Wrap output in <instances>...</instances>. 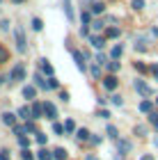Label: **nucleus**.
Here are the masks:
<instances>
[{"instance_id": "nucleus-9", "label": "nucleus", "mask_w": 158, "mask_h": 160, "mask_svg": "<svg viewBox=\"0 0 158 160\" xmlns=\"http://www.w3.org/2000/svg\"><path fill=\"white\" fill-rule=\"evenodd\" d=\"M16 114H18L21 119H25V121H34V119H32V110H30V108H28V105L18 108V112H16Z\"/></svg>"}, {"instance_id": "nucleus-16", "label": "nucleus", "mask_w": 158, "mask_h": 160, "mask_svg": "<svg viewBox=\"0 0 158 160\" xmlns=\"http://www.w3.org/2000/svg\"><path fill=\"white\" fill-rule=\"evenodd\" d=\"M23 96H25L28 101H32L34 96H37V89H34L32 85H25V87H23Z\"/></svg>"}, {"instance_id": "nucleus-12", "label": "nucleus", "mask_w": 158, "mask_h": 160, "mask_svg": "<svg viewBox=\"0 0 158 160\" xmlns=\"http://www.w3.org/2000/svg\"><path fill=\"white\" fill-rule=\"evenodd\" d=\"M140 112H145V114L154 112V101H151V98H145V101L140 103Z\"/></svg>"}, {"instance_id": "nucleus-46", "label": "nucleus", "mask_w": 158, "mask_h": 160, "mask_svg": "<svg viewBox=\"0 0 158 160\" xmlns=\"http://www.w3.org/2000/svg\"><path fill=\"white\" fill-rule=\"evenodd\" d=\"M149 69H151V73H154V76H156V80H158V64L154 62V64H151V67H149Z\"/></svg>"}, {"instance_id": "nucleus-31", "label": "nucleus", "mask_w": 158, "mask_h": 160, "mask_svg": "<svg viewBox=\"0 0 158 160\" xmlns=\"http://www.w3.org/2000/svg\"><path fill=\"white\" fill-rule=\"evenodd\" d=\"M21 158H23V160H34V156H32L30 149H23V151H21Z\"/></svg>"}, {"instance_id": "nucleus-55", "label": "nucleus", "mask_w": 158, "mask_h": 160, "mask_svg": "<svg viewBox=\"0 0 158 160\" xmlns=\"http://www.w3.org/2000/svg\"><path fill=\"white\" fill-rule=\"evenodd\" d=\"M3 80H5V78H0V85H3Z\"/></svg>"}, {"instance_id": "nucleus-24", "label": "nucleus", "mask_w": 158, "mask_h": 160, "mask_svg": "<svg viewBox=\"0 0 158 160\" xmlns=\"http://www.w3.org/2000/svg\"><path fill=\"white\" fill-rule=\"evenodd\" d=\"M103 12H105L103 2H94V5H92V14H103Z\"/></svg>"}, {"instance_id": "nucleus-2", "label": "nucleus", "mask_w": 158, "mask_h": 160, "mask_svg": "<svg viewBox=\"0 0 158 160\" xmlns=\"http://www.w3.org/2000/svg\"><path fill=\"white\" fill-rule=\"evenodd\" d=\"M133 87H135V92H138V94H142L145 98H149V96L154 94V89H151V87H149V85L145 82V80H140V78L133 82Z\"/></svg>"}, {"instance_id": "nucleus-33", "label": "nucleus", "mask_w": 158, "mask_h": 160, "mask_svg": "<svg viewBox=\"0 0 158 160\" xmlns=\"http://www.w3.org/2000/svg\"><path fill=\"white\" fill-rule=\"evenodd\" d=\"M64 128H67V133H76V123L71 121V119H69V121H64Z\"/></svg>"}, {"instance_id": "nucleus-35", "label": "nucleus", "mask_w": 158, "mask_h": 160, "mask_svg": "<svg viewBox=\"0 0 158 160\" xmlns=\"http://www.w3.org/2000/svg\"><path fill=\"white\" fill-rule=\"evenodd\" d=\"M96 62H99V64H101V67H103V64H108L110 60H108V57H105L103 53H96Z\"/></svg>"}, {"instance_id": "nucleus-6", "label": "nucleus", "mask_w": 158, "mask_h": 160, "mask_svg": "<svg viewBox=\"0 0 158 160\" xmlns=\"http://www.w3.org/2000/svg\"><path fill=\"white\" fill-rule=\"evenodd\" d=\"M117 85H119V80L115 78V73H110V76L103 78V87H105L108 92H115V89H117Z\"/></svg>"}, {"instance_id": "nucleus-22", "label": "nucleus", "mask_w": 158, "mask_h": 160, "mask_svg": "<svg viewBox=\"0 0 158 160\" xmlns=\"http://www.w3.org/2000/svg\"><path fill=\"white\" fill-rule=\"evenodd\" d=\"M92 78H94V80H99V78H101V64H99V62H94V64H92Z\"/></svg>"}, {"instance_id": "nucleus-49", "label": "nucleus", "mask_w": 158, "mask_h": 160, "mask_svg": "<svg viewBox=\"0 0 158 160\" xmlns=\"http://www.w3.org/2000/svg\"><path fill=\"white\" fill-rule=\"evenodd\" d=\"M89 142H92V144H101V137H99V135H94V137H92Z\"/></svg>"}, {"instance_id": "nucleus-26", "label": "nucleus", "mask_w": 158, "mask_h": 160, "mask_svg": "<svg viewBox=\"0 0 158 160\" xmlns=\"http://www.w3.org/2000/svg\"><path fill=\"white\" fill-rule=\"evenodd\" d=\"M32 30H37V32H39V30H44V21L34 16V18H32Z\"/></svg>"}, {"instance_id": "nucleus-42", "label": "nucleus", "mask_w": 158, "mask_h": 160, "mask_svg": "<svg viewBox=\"0 0 158 160\" xmlns=\"http://www.w3.org/2000/svg\"><path fill=\"white\" fill-rule=\"evenodd\" d=\"M149 121H151V123L158 121V112H156V110H154V112H149Z\"/></svg>"}, {"instance_id": "nucleus-14", "label": "nucleus", "mask_w": 158, "mask_h": 160, "mask_svg": "<svg viewBox=\"0 0 158 160\" xmlns=\"http://www.w3.org/2000/svg\"><path fill=\"white\" fill-rule=\"evenodd\" d=\"M76 137H78L80 142H89V140H92V135H89L87 128H78V130H76Z\"/></svg>"}, {"instance_id": "nucleus-10", "label": "nucleus", "mask_w": 158, "mask_h": 160, "mask_svg": "<svg viewBox=\"0 0 158 160\" xmlns=\"http://www.w3.org/2000/svg\"><path fill=\"white\" fill-rule=\"evenodd\" d=\"M62 7H64V14H67L69 23H74V7H71V0H62Z\"/></svg>"}, {"instance_id": "nucleus-7", "label": "nucleus", "mask_w": 158, "mask_h": 160, "mask_svg": "<svg viewBox=\"0 0 158 160\" xmlns=\"http://www.w3.org/2000/svg\"><path fill=\"white\" fill-rule=\"evenodd\" d=\"M133 149V144H131V140H119L117 142V153H121V156H126L128 151Z\"/></svg>"}, {"instance_id": "nucleus-18", "label": "nucleus", "mask_w": 158, "mask_h": 160, "mask_svg": "<svg viewBox=\"0 0 158 160\" xmlns=\"http://www.w3.org/2000/svg\"><path fill=\"white\" fill-rule=\"evenodd\" d=\"M105 37H108V39H117V37H119V28H115V25L105 28Z\"/></svg>"}, {"instance_id": "nucleus-50", "label": "nucleus", "mask_w": 158, "mask_h": 160, "mask_svg": "<svg viewBox=\"0 0 158 160\" xmlns=\"http://www.w3.org/2000/svg\"><path fill=\"white\" fill-rule=\"evenodd\" d=\"M140 160H154V156H151V153H147V156H142Z\"/></svg>"}, {"instance_id": "nucleus-53", "label": "nucleus", "mask_w": 158, "mask_h": 160, "mask_svg": "<svg viewBox=\"0 0 158 160\" xmlns=\"http://www.w3.org/2000/svg\"><path fill=\"white\" fill-rule=\"evenodd\" d=\"M12 2H16V5H18V2H23V0H12Z\"/></svg>"}, {"instance_id": "nucleus-36", "label": "nucleus", "mask_w": 158, "mask_h": 160, "mask_svg": "<svg viewBox=\"0 0 158 160\" xmlns=\"http://www.w3.org/2000/svg\"><path fill=\"white\" fill-rule=\"evenodd\" d=\"M131 7H133V9H145V0H133Z\"/></svg>"}, {"instance_id": "nucleus-25", "label": "nucleus", "mask_w": 158, "mask_h": 160, "mask_svg": "<svg viewBox=\"0 0 158 160\" xmlns=\"http://www.w3.org/2000/svg\"><path fill=\"white\" fill-rule=\"evenodd\" d=\"M23 126H25V133H34V135H37V123H34V121H25Z\"/></svg>"}, {"instance_id": "nucleus-39", "label": "nucleus", "mask_w": 158, "mask_h": 160, "mask_svg": "<svg viewBox=\"0 0 158 160\" xmlns=\"http://www.w3.org/2000/svg\"><path fill=\"white\" fill-rule=\"evenodd\" d=\"M3 62H7V50H5V46H0V64Z\"/></svg>"}, {"instance_id": "nucleus-47", "label": "nucleus", "mask_w": 158, "mask_h": 160, "mask_svg": "<svg viewBox=\"0 0 158 160\" xmlns=\"http://www.w3.org/2000/svg\"><path fill=\"white\" fill-rule=\"evenodd\" d=\"M0 28H3V30H9V21H7V18H5V21H3V23H0Z\"/></svg>"}, {"instance_id": "nucleus-13", "label": "nucleus", "mask_w": 158, "mask_h": 160, "mask_svg": "<svg viewBox=\"0 0 158 160\" xmlns=\"http://www.w3.org/2000/svg\"><path fill=\"white\" fill-rule=\"evenodd\" d=\"M16 117H18V114L5 112V114H3V123H5V126H16Z\"/></svg>"}, {"instance_id": "nucleus-19", "label": "nucleus", "mask_w": 158, "mask_h": 160, "mask_svg": "<svg viewBox=\"0 0 158 160\" xmlns=\"http://www.w3.org/2000/svg\"><path fill=\"white\" fill-rule=\"evenodd\" d=\"M41 71H44V73L51 78V76H53V64L48 62V60H41Z\"/></svg>"}, {"instance_id": "nucleus-20", "label": "nucleus", "mask_w": 158, "mask_h": 160, "mask_svg": "<svg viewBox=\"0 0 158 160\" xmlns=\"http://www.w3.org/2000/svg\"><path fill=\"white\" fill-rule=\"evenodd\" d=\"M53 158H55V160H67V149L57 147V149L53 151Z\"/></svg>"}, {"instance_id": "nucleus-56", "label": "nucleus", "mask_w": 158, "mask_h": 160, "mask_svg": "<svg viewBox=\"0 0 158 160\" xmlns=\"http://www.w3.org/2000/svg\"><path fill=\"white\" fill-rule=\"evenodd\" d=\"M156 103H158V96H156Z\"/></svg>"}, {"instance_id": "nucleus-45", "label": "nucleus", "mask_w": 158, "mask_h": 160, "mask_svg": "<svg viewBox=\"0 0 158 160\" xmlns=\"http://www.w3.org/2000/svg\"><path fill=\"white\" fill-rule=\"evenodd\" d=\"M0 160H9V151H7V149L0 151Z\"/></svg>"}, {"instance_id": "nucleus-32", "label": "nucleus", "mask_w": 158, "mask_h": 160, "mask_svg": "<svg viewBox=\"0 0 158 160\" xmlns=\"http://www.w3.org/2000/svg\"><path fill=\"white\" fill-rule=\"evenodd\" d=\"M18 144H21V149H30V140H28V137H23V135L18 137Z\"/></svg>"}, {"instance_id": "nucleus-54", "label": "nucleus", "mask_w": 158, "mask_h": 160, "mask_svg": "<svg viewBox=\"0 0 158 160\" xmlns=\"http://www.w3.org/2000/svg\"><path fill=\"white\" fill-rule=\"evenodd\" d=\"M154 126H156V130H158V121H156V123H154Z\"/></svg>"}, {"instance_id": "nucleus-43", "label": "nucleus", "mask_w": 158, "mask_h": 160, "mask_svg": "<svg viewBox=\"0 0 158 160\" xmlns=\"http://www.w3.org/2000/svg\"><path fill=\"white\" fill-rule=\"evenodd\" d=\"M135 69H138L140 73H145V71H147V67H145V64H142V62H135Z\"/></svg>"}, {"instance_id": "nucleus-38", "label": "nucleus", "mask_w": 158, "mask_h": 160, "mask_svg": "<svg viewBox=\"0 0 158 160\" xmlns=\"http://www.w3.org/2000/svg\"><path fill=\"white\" fill-rule=\"evenodd\" d=\"M37 144L39 147H46V135L44 133H37Z\"/></svg>"}, {"instance_id": "nucleus-51", "label": "nucleus", "mask_w": 158, "mask_h": 160, "mask_svg": "<svg viewBox=\"0 0 158 160\" xmlns=\"http://www.w3.org/2000/svg\"><path fill=\"white\" fill-rule=\"evenodd\" d=\"M151 32H154V37H158V28H156V25L151 28Z\"/></svg>"}, {"instance_id": "nucleus-3", "label": "nucleus", "mask_w": 158, "mask_h": 160, "mask_svg": "<svg viewBox=\"0 0 158 160\" xmlns=\"http://www.w3.org/2000/svg\"><path fill=\"white\" fill-rule=\"evenodd\" d=\"M9 80H16V82H18V80H25V67H23L21 62L12 67V71H9Z\"/></svg>"}, {"instance_id": "nucleus-30", "label": "nucleus", "mask_w": 158, "mask_h": 160, "mask_svg": "<svg viewBox=\"0 0 158 160\" xmlns=\"http://www.w3.org/2000/svg\"><path fill=\"white\" fill-rule=\"evenodd\" d=\"M89 18H92V12H83V14H80V23H83V25H87Z\"/></svg>"}, {"instance_id": "nucleus-11", "label": "nucleus", "mask_w": 158, "mask_h": 160, "mask_svg": "<svg viewBox=\"0 0 158 160\" xmlns=\"http://www.w3.org/2000/svg\"><path fill=\"white\" fill-rule=\"evenodd\" d=\"M105 39H108V37H89V43H92V46H94L96 50H103Z\"/></svg>"}, {"instance_id": "nucleus-40", "label": "nucleus", "mask_w": 158, "mask_h": 160, "mask_svg": "<svg viewBox=\"0 0 158 160\" xmlns=\"http://www.w3.org/2000/svg\"><path fill=\"white\" fill-rule=\"evenodd\" d=\"M92 28H94V30H101V28H105V23H103V21H94Z\"/></svg>"}, {"instance_id": "nucleus-28", "label": "nucleus", "mask_w": 158, "mask_h": 160, "mask_svg": "<svg viewBox=\"0 0 158 160\" xmlns=\"http://www.w3.org/2000/svg\"><path fill=\"white\" fill-rule=\"evenodd\" d=\"M105 133H108V135H110V137H115V140H117V137H119V130H117V128H115V126H112V123H110V126H108V128H105Z\"/></svg>"}, {"instance_id": "nucleus-48", "label": "nucleus", "mask_w": 158, "mask_h": 160, "mask_svg": "<svg viewBox=\"0 0 158 160\" xmlns=\"http://www.w3.org/2000/svg\"><path fill=\"white\" fill-rule=\"evenodd\" d=\"M60 98L64 101V103H67V101H69V92H62V94H60Z\"/></svg>"}, {"instance_id": "nucleus-29", "label": "nucleus", "mask_w": 158, "mask_h": 160, "mask_svg": "<svg viewBox=\"0 0 158 160\" xmlns=\"http://www.w3.org/2000/svg\"><path fill=\"white\" fill-rule=\"evenodd\" d=\"M110 101H112V105H117V108H119L121 103H124V98H121L119 94H112V96H110Z\"/></svg>"}, {"instance_id": "nucleus-23", "label": "nucleus", "mask_w": 158, "mask_h": 160, "mask_svg": "<svg viewBox=\"0 0 158 160\" xmlns=\"http://www.w3.org/2000/svg\"><path fill=\"white\" fill-rule=\"evenodd\" d=\"M105 67H108V71H110V73H117V71H119V67H121V64H119L117 60H110V62H108V64H105Z\"/></svg>"}, {"instance_id": "nucleus-21", "label": "nucleus", "mask_w": 158, "mask_h": 160, "mask_svg": "<svg viewBox=\"0 0 158 160\" xmlns=\"http://www.w3.org/2000/svg\"><path fill=\"white\" fill-rule=\"evenodd\" d=\"M34 85L41 87V89H48V82H46L44 78H41V73H34Z\"/></svg>"}, {"instance_id": "nucleus-44", "label": "nucleus", "mask_w": 158, "mask_h": 160, "mask_svg": "<svg viewBox=\"0 0 158 160\" xmlns=\"http://www.w3.org/2000/svg\"><path fill=\"white\" fill-rule=\"evenodd\" d=\"M80 37H89V28H87V25L80 28Z\"/></svg>"}, {"instance_id": "nucleus-37", "label": "nucleus", "mask_w": 158, "mask_h": 160, "mask_svg": "<svg viewBox=\"0 0 158 160\" xmlns=\"http://www.w3.org/2000/svg\"><path fill=\"white\" fill-rule=\"evenodd\" d=\"M12 130H14V135H18V137H21V135L25 133V126H12Z\"/></svg>"}, {"instance_id": "nucleus-8", "label": "nucleus", "mask_w": 158, "mask_h": 160, "mask_svg": "<svg viewBox=\"0 0 158 160\" xmlns=\"http://www.w3.org/2000/svg\"><path fill=\"white\" fill-rule=\"evenodd\" d=\"M30 110H32V119H34V121L44 117V103H32Z\"/></svg>"}, {"instance_id": "nucleus-15", "label": "nucleus", "mask_w": 158, "mask_h": 160, "mask_svg": "<svg viewBox=\"0 0 158 160\" xmlns=\"http://www.w3.org/2000/svg\"><path fill=\"white\" fill-rule=\"evenodd\" d=\"M51 158H53V151H48L46 147H41L37 151V160H51Z\"/></svg>"}, {"instance_id": "nucleus-41", "label": "nucleus", "mask_w": 158, "mask_h": 160, "mask_svg": "<svg viewBox=\"0 0 158 160\" xmlns=\"http://www.w3.org/2000/svg\"><path fill=\"white\" fill-rule=\"evenodd\" d=\"M135 135H147V128L145 126H135Z\"/></svg>"}, {"instance_id": "nucleus-52", "label": "nucleus", "mask_w": 158, "mask_h": 160, "mask_svg": "<svg viewBox=\"0 0 158 160\" xmlns=\"http://www.w3.org/2000/svg\"><path fill=\"white\" fill-rule=\"evenodd\" d=\"M85 160H99L96 156H87V158H85Z\"/></svg>"}, {"instance_id": "nucleus-17", "label": "nucleus", "mask_w": 158, "mask_h": 160, "mask_svg": "<svg viewBox=\"0 0 158 160\" xmlns=\"http://www.w3.org/2000/svg\"><path fill=\"white\" fill-rule=\"evenodd\" d=\"M121 53H124V46H121V43H117V46L110 50V60H119Z\"/></svg>"}, {"instance_id": "nucleus-27", "label": "nucleus", "mask_w": 158, "mask_h": 160, "mask_svg": "<svg viewBox=\"0 0 158 160\" xmlns=\"http://www.w3.org/2000/svg\"><path fill=\"white\" fill-rule=\"evenodd\" d=\"M57 87H60V80H57L55 76H51L48 78V89H57Z\"/></svg>"}, {"instance_id": "nucleus-4", "label": "nucleus", "mask_w": 158, "mask_h": 160, "mask_svg": "<svg viewBox=\"0 0 158 160\" xmlns=\"http://www.w3.org/2000/svg\"><path fill=\"white\" fill-rule=\"evenodd\" d=\"M71 55H74V62H76V67H78V71H87V64H85V55L80 53V50H71Z\"/></svg>"}, {"instance_id": "nucleus-1", "label": "nucleus", "mask_w": 158, "mask_h": 160, "mask_svg": "<svg viewBox=\"0 0 158 160\" xmlns=\"http://www.w3.org/2000/svg\"><path fill=\"white\" fill-rule=\"evenodd\" d=\"M14 39H16V50H18V53H25V50H28V41H25L23 28H14Z\"/></svg>"}, {"instance_id": "nucleus-34", "label": "nucleus", "mask_w": 158, "mask_h": 160, "mask_svg": "<svg viewBox=\"0 0 158 160\" xmlns=\"http://www.w3.org/2000/svg\"><path fill=\"white\" fill-rule=\"evenodd\" d=\"M64 130H67V128H64L62 123H53V133H55V135H62Z\"/></svg>"}, {"instance_id": "nucleus-5", "label": "nucleus", "mask_w": 158, "mask_h": 160, "mask_svg": "<svg viewBox=\"0 0 158 160\" xmlns=\"http://www.w3.org/2000/svg\"><path fill=\"white\" fill-rule=\"evenodd\" d=\"M44 117H46V119H51V121L57 119V108L51 103V101H46V103H44Z\"/></svg>"}]
</instances>
